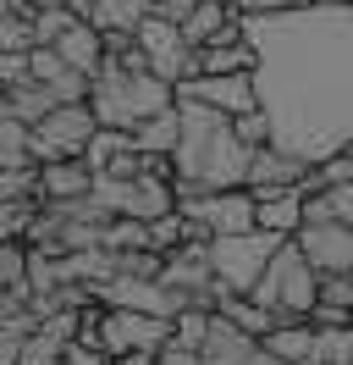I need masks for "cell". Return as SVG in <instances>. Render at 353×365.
I'll list each match as a JSON object with an SVG mask.
<instances>
[{
    "label": "cell",
    "mask_w": 353,
    "mask_h": 365,
    "mask_svg": "<svg viewBox=\"0 0 353 365\" xmlns=\"http://www.w3.org/2000/svg\"><path fill=\"white\" fill-rule=\"evenodd\" d=\"M132 144H138V150H154V155H176V144H182V106L149 116V122L132 133Z\"/></svg>",
    "instance_id": "19"
},
{
    "label": "cell",
    "mask_w": 353,
    "mask_h": 365,
    "mask_svg": "<svg viewBox=\"0 0 353 365\" xmlns=\"http://www.w3.org/2000/svg\"><path fill=\"white\" fill-rule=\"evenodd\" d=\"M182 216L199 227V238H226V232H254L260 227V200L248 188H216V194H188L176 200Z\"/></svg>",
    "instance_id": "8"
},
{
    "label": "cell",
    "mask_w": 353,
    "mask_h": 365,
    "mask_svg": "<svg viewBox=\"0 0 353 365\" xmlns=\"http://www.w3.org/2000/svg\"><path fill=\"white\" fill-rule=\"evenodd\" d=\"M243 39L260 67V111L270 144L320 160L353 144V6H298V11H243Z\"/></svg>",
    "instance_id": "1"
},
{
    "label": "cell",
    "mask_w": 353,
    "mask_h": 365,
    "mask_svg": "<svg viewBox=\"0 0 353 365\" xmlns=\"http://www.w3.org/2000/svg\"><path fill=\"white\" fill-rule=\"evenodd\" d=\"M94 200L105 216H132V222H160L176 210V182L172 178H100Z\"/></svg>",
    "instance_id": "7"
},
{
    "label": "cell",
    "mask_w": 353,
    "mask_h": 365,
    "mask_svg": "<svg viewBox=\"0 0 353 365\" xmlns=\"http://www.w3.org/2000/svg\"><path fill=\"white\" fill-rule=\"evenodd\" d=\"M110 365H160V354H116Z\"/></svg>",
    "instance_id": "35"
},
{
    "label": "cell",
    "mask_w": 353,
    "mask_h": 365,
    "mask_svg": "<svg viewBox=\"0 0 353 365\" xmlns=\"http://www.w3.org/2000/svg\"><path fill=\"white\" fill-rule=\"evenodd\" d=\"M176 100H199V106H216L226 116H243V111H260V83L254 72H226V78H188L176 83Z\"/></svg>",
    "instance_id": "12"
},
{
    "label": "cell",
    "mask_w": 353,
    "mask_h": 365,
    "mask_svg": "<svg viewBox=\"0 0 353 365\" xmlns=\"http://www.w3.org/2000/svg\"><path fill=\"white\" fill-rule=\"evenodd\" d=\"M66 365H110V354L94 343H66Z\"/></svg>",
    "instance_id": "29"
},
{
    "label": "cell",
    "mask_w": 353,
    "mask_h": 365,
    "mask_svg": "<svg viewBox=\"0 0 353 365\" xmlns=\"http://www.w3.org/2000/svg\"><path fill=\"white\" fill-rule=\"evenodd\" d=\"M238 138H243V144H254V150L270 144V116H265V111H243L238 116Z\"/></svg>",
    "instance_id": "27"
},
{
    "label": "cell",
    "mask_w": 353,
    "mask_h": 365,
    "mask_svg": "<svg viewBox=\"0 0 353 365\" xmlns=\"http://www.w3.org/2000/svg\"><path fill=\"white\" fill-rule=\"evenodd\" d=\"M315 343H320L315 321H293V327H276V332L265 338V349H276L287 365H309L315 360Z\"/></svg>",
    "instance_id": "20"
},
{
    "label": "cell",
    "mask_w": 353,
    "mask_h": 365,
    "mask_svg": "<svg viewBox=\"0 0 353 365\" xmlns=\"http://www.w3.org/2000/svg\"><path fill=\"white\" fill-rule=\"evenodd\" d=\"M88 106L100 116V128L138 133L149 116L176 106V83H166V78L149 72V67H132V61H105L100 78H94V89H88Z\"/></svg>",
    "instance_id": "3"
},
{
    "label": "cell",
    "mask_w": 353,
    "mask_h": 365,
    "mask_svg": "<svg viewBox=\"0 0 353 365\" xmlns=\"http://www.w3.org/2000/svg\"><path fill=\"white\" fill-rule=\"evenodd\" d=\"M221 6H232V11H243V0H221Z\"/></svg>",
    "instance_id": "36"
},
{
    "label": "cell",
    "mask_w": 353,
    "mask_h": 365,
    "mask_svg": "<svg viewBox=\"0 0 353 365\" xmlns=\"http://www.w3.org/2000/svg\"><path fill=\"white\" fill-rule=\"evenodd\" d=\"M309 0H243V11H298Z\"/></svg>",
    "instance_id": "33"
},
{
    "label": "cell",
    "mask_w": 353,
    "mask_h": 365,
    "mask_svg": "<svg viewBox=\"0 0 353 365\" xmlns=\"http://www.w3.org/2000/svg\"><path fill=\"white\" fill-rule=\"evenodd\" d=\"M176 338L172 316H149V310H105V349L116 354H160Z\"/></svg>",
    "instance_id": "10"
},
{
    "label": "cell",
    "mask_w": 353,
    "mask_h": 365,
    "mask_svg": "<svg viewBox=\"0 0 353 365\" xmlns=\"http://www.w3.org/2000/svg\"><path fill=\"white\" fill-rule=\"evenodd\" d=\"M309 172H315L309 160L287 155L276 144H260V150H254V166H248V194H254V200H270V194H282V188H298Z\"/></svg>",
    "instance_id": "13"
},
{
    "label": "cell",
    "mask_w": 353,
    "mask_h": 365,
    "mask_svg": "<svg viewBox=\"0 0 353 365\" xmlns=\"http://www.w3.org/2000/svg\"><path fill=\"white\" fill-rule=\"evenodd\" d=\"M182 106V144H176V200L188 194H216V188H248V166H254V144L238 138V116L199 106V100H176Z\"/></svg>",
    "instance_id": "2"
},
{
    "label": "cell",
    "mask_w": 353,
    "mask_h": 365,
    "mask_svg": "<svg viewBox=\"0 0 353 365\" xmlns=\"http://www.w3.org/2000/svg\"><path fill=\"white\" fill-rule=\"evenodd\" d=\"M348 155H353V144H348Z\"/></svg>",
    "instance_id": "38"
},
{
    "label": "cell",
    "mask_w": 353,
    "mask_h": 365,
    "mask_svg": "<svg viewBox=\"0 0 353 365\" xmlns=\"http://www.w3.org/2000/svg\"><path fill=\"white\" fill-rule=\"evenodd\" d=\"M199 0H154V11L160 17H172V23H188V11H194Z\"/></svg>",
    "instance_id": "32"
},
{
    "label": "cell",
    "mask_w": 353,
    "mask_h": 365,
    "mask_svg": "<svg viewBox=\"0 0 353 365\" xmlns=\"http://www.w3.org/2000/svg\"><path fill=\"white\" fill-rule=\"evenodd\" d=\"M56 106H66V100L50 89V83H39V78H28V83H6V89H0V116H17V122H28V128L44 122Z\"/></svg>",
    "instance_id": "15"
},
{
    "label": "cell",
    "mask_w": 353,
    "mask_h": 365,
    "mask_svg": "<svg viewBox=\"0 0 353 365\" xmlns=\"http://www.w3.org/2000/svg\"><path fill=\"white\" fill-rule=\"evenodd\" d=\"M0 50H39L33 11H0Z\"/></svg>",
    "instance_id": "22"
},
{
    "label": "cell",
    "mask_w": 353,
    "mask_h": 365,
    "mask_svg": "<svg viewBox=\"0 0 353 365\" xmlns=\"http://www.w3.org/2000/svg\"><path fill=\"white\" fill-rule=\"evenodd\" d=\"M260 349V338L254 332H243L232 316H221L216 310V327H210V338H204V365H248V354Z\"/></svg>",
    "instance_id": "16"
},
{
    "label": "cell",
    "mask_w": 353,
    "mask_h": 365,
    "mask_svg": "<svg viewBox=\"0 0 353 365\" xmlns=\"http://www.w3.org/2000/svg\"><path fill=\"white\" fill-rule=\"evenodd\" d=\"M138 34V50L149 56V67L166 78V83H188V78H199V50L188 45V34H182V23H172V17H160V11H149L144 23L132 28Z\"/></svg>",
    "instance_id": "9"
},
{
    "label": "cell",
    "mask_w": 353,
    "mask_h": 365,
    "mask_svg": "<svg viewBox=\"0 0 353 365\" xmlns=\"http://www.w3.org/2000/svg\"><path fill=\"white\" fill-rule=\"evenodd\" d=\"M248 365H287V360H282V354H276V349H265V343H260V349L248 354Z\"/></svg>",
    "instance_id": "34"
},
{
    "label": "cell",
    "mask_w": 353,
    "mask_h": 365,
    "mask_svg": "<svg viewBox=\"0 0 353 365\" xmlns=\"http://www.w3.org/2000/svg\"><path fill=\"white\" fill-rule=\"evenodd\" d=\"M282 232H226V238H210V266H216V282L232 288V294H254V282L265 277L270 255L282 250Z\"/></svg>",
    "instance_id": "5"
},
{
    "label": "cell",
    "mask_w": 353,
    "mask_h": 365,
    "mask_svg": "<svg viewBox=\"0 0 353 365\" xmlns=\"http://www.w3.org/2000/svg\"><path fill=\"white\" fill-rule=\"evenodd\" d=\"M72 23H78V11H72V6H39V11H33L39 45H56V39H61V34H66Z\"/></svg>",
    "instance_id": "25"
},
{
    "label": "cell",
    "mask_w": 353,
    "mask_h": 365,
    "mask_svg": "<svg viewBox=\"0 0 353 365\" xmlns=\"http://www.w3.org/2000/svg\"><path fill=\"white\" fill-rule=\"evenodd\" d=\"M94 182H100V172H94L83 155H78V160H50V166H39V194H44V205H50V200H83V194H94Z\"/></svg>",
    "instance_id": "14"
},
{
    "label": "cell",
    "mask_w": 353,
    "mask_h": 365,
    "mask_svg": "<svg viewBox=\"0 0 353 365\" xmlns=\"http://www.w3.org/2000/svg\"><path fill=\"white\" fill-rule=\"evenodd\" d=\"M232 6H221V0H199L194 11H188V23H182V34H188V45L204 50V45H221L226 39V28H232Z\"/></svg>",
    "instance_id": "18"
},
{
    "label": "cell",
    "mask_w": 353,
    "mask_h": 365,
    "mask_svg": "<svg viewBox=\"0 0 353 365\" xmlns=\"http://www.w3.org/2000/svg\"><path fill=\"white\" fill-rule=\"evenodd\" d=\"M309 188L298 182V188H282V194H270V200H260V227L265 232H282V238H298V227H304L309 216Z\"/></svg>",
    "instance_id": "17"
},
{
    "label": "cell",
    "mask_w": 353,
    "mask_h": 365,
    "mask_svg": "<svg viewBox=\"0 0 353 365\" xmlns=\"http://www.w3.org/2000/svg\"><path fill=\"white\" fill-rule=\"evenodd\" d=\"M0 166H39L33 160V128L17 116H0Z\"/></svg>",
    "instance_id": "21"
},
{
    "label": "cell",
    "mask_w": 353,
    "mask_h": 365,
    "mask_svg": "<svg viewBox=\"0 0 353 365\" xmlns=\"http://www.w3.org/2000/svg\"><path fill=\"white\" fill-rule=\"evenodd\" d=\"M248 299H260L265 310H276L282 327L315 316V304H320V272H315V260L298 250V238H287L282 250L270 255V266H265V277L254 282Z\"/></svg>",
    "instance_id": "4"
},
{
    "label": "cell",
    "mask_w": 353,
    "mask_h": 365,
    "mask_svg": "<svg viewBox=\"0 0 353 365\" xmlns=\"http://www.w3.org/2000/svg\"><path fill=\"white\" fill-rule=\"evenodd\" d=\"M105 250H149V222L110 216V222H105Z\"/></svg>",
    "instance_id": "23"
},
{
    "label": "cell",
    "mask_w": 353,
    "mask_h": 365,
    "mask_svg": "<svg viewBox=\"0 0 353 365\" xmlns=\"http://www.w3.org/2000/svg\"><path fill=\"white\" fill-rule=\"evenodd\" d=\"M210 327H216V310H182L176 316V343H188V349H204V338H210Z\"/></svg>",
    "instance_id": "26"
},
{
    "label": "cell",
    "mask_w": 353,
    "mask_h": 365,
    "mask_svg": "<svg viewBox=\"0 0 353 365\" xmlns=\"http://www.w3.org/2000/svg\"><path fill=\"white\" fill-rule=\"evenodd\" d=\"M0 200H44L39 166H0Z\"/></svg>",
    "instance_id": "24"
},
{
    "label": "cell",
    "mask_w": 353,
    "mask_h": 365,
    "mask_svg": "<svg viewBox=\"0 0 353 365\" xmlns=\"http://www.w3.org/2000/svg\"><path fill=\"white\" fill-rule=\"evenodd\" d=\"M315 327H353V310H337V304H315Z\"/></svg>",
    "instance_id": "31"
},
{
    "label": "cell",
    "mask_w": 353,
    "mask_h": 365,
    "mask_svg": "<svg viewBox=\"0 0 353 365\" xmlns=\"http://www.w3.org/2000/svg\"><path fill=\"white\" fill-rule=\"evenodd\" d=\"M320 304L353 310V277H320Z\"/></svg>",
    "instance_id": "28"
},
{
    "label": "cell",
    "mask_w": 353,
    "mask_h": 365,
    "mask_svg": "<svg viewBox=\"0 0 353 365\" xmlns=\"http://www.w3.org/2000/svg\"><path fill=\"white\" fill-rule=\"evenodd\" d=\"M33 6H66V0H33Z\"/></svg>",
    "instance_id": "37"
},
{
    "label": "cell",
    "mask_w": 353,
    "mask_h": 365,
    "mask_svg": "<svg viewBox=\"0 0 353 365\" xmlns=\"http://www.w3.org/2000/svg\"><path fill=\"white\" fill-rule=\"evenodd\" d=\"M160 365H204V354H199V349H188V343H166V349H160Z\"/></svg>",
    "instance_id": "30"
},
{
    "label": "cell",
    "mask_w": 353,
    "mask_h": 365,
    "mask_svg": "<svg viewBox=\"0 0 353 365\" xmlns=\"http://www.w3.org/2000/svg\"><path fill=\"white\" fill-rule=\"evenodd\" d=\"M94 133H100V116H94L88 100L56 106L44 122H33V160H39V166H50V160H78V155H88Z\"/></svg>",
    "instance_id": "6"
},
{
    "label": "cell",
    "mask_w": 353,
    "mask_h": 365,
    "mask_svg": "<svg viewBox=\"0 0 353 365\" xmlns=\"http://www.w3.org/2000/svg\"><path fill=\"white\" fill-rule=\"evenodd\" d=\"M298 250L315 260L320 277H353V222L342 216H315L298 227Z\"/></svg>",
    "instance_id": "11"
}]
</instances>
